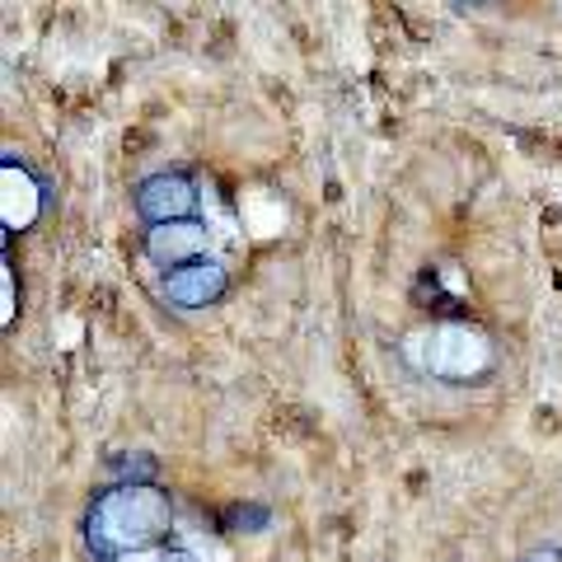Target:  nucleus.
I'll return each mask as SVG.
<instances>
[{
	"instance_id": "obj_1",
	"label": "nucleus",
	"mask_w": 562,
	"mask_h": 562,
	"mask_svg": "<svg viewBox=\"0 0 562 562\" xmlns=\"http://www.w3.org/2000/svg\"><path fill=\"white\" fill-rule=\"evenodd\" d=\"M173 520H179V506L165 483H109L85 506L80 543L90 562H113L169 543Z\"/></svg>"
},
{
	"instance_id": "obj_2",
	"label": "nucleus",
	"mask_w": 562,
	"mask_h": 562,
	"mask_svg": "<svg viewBox=\"0 0 562 562\" xmlns=\"http://www.w3.org/2000/svg\"><path fill=\"white\" fill-rule=\"evenodd\" d=\"M413 347H422V371L441 384H483L497 366V342L469 319H446L431 333H413Z\"/></svg>"
},
{
	"instance_id": "obj_3",
	"label": "nucleus",
	"mask_w": 562,
	"mask_h": 562,
	"mask_svg": "<svg viewBox=\"0 0 562 562\" xmlns=\"http://www.w3.org/2000/svg\"><path fill=\"white\" fill-rule=\"evenodd\" d=\"M47 206H52V188L43 173L20 150H0V225H5V244L14 235H29L47 216Z\"/></svg>"
},
{
	"instance_id": "obj_4",
	"label": "nucleus",
	"mask_w": 562,
	"mask_h": 562,
	"mask_svg": "<svg viewBox=\"0 0 562 562\" xmlns=\"http://www.w3.org/2000/svg\"><path fill=\"white\" fill-rule=\"evenodd\" d=\"M132 211L146 225H169V221H188V216H202V183L192 169H155L146 173L136 188H132Z\"/></svg>"
},
{
	"instance_id": "obj_5",
	"label": "nucleus",
	"mask_w": 562,
	"mask_h": 562,
	"mask_svg": "<svg viewBox=\"0 0 562 562\" xmlns=\"http://www.w3.org/2000/svg\"><path fill=\"white\" fill-rule=\"evenodd\" d=\"M231 286H235V277L216 254L183 262V268H173V272H160V301L179 314L216 310L225 295H231Z\"/></svg>"
},
{
	"instance_id": "obj_6",
	"label": "nucleus",
	"mask_w": 562,
	"mask_h": 562,
	"mask_svg": "<svg viewBox=\"0 0 562 562\" xmlns=\"http://www.w3.org/2000/svg\"><path fill=\"white\" fill-rule=\"evenodd\" d=\"M140 254H146V262H155L160 272H173V268H183V262H198L211 254V225L202 216L146 225V231H140Z\"/></svg>"
},
{
	"instance_id": "obj_7",
	"label": "nucleus",
	"mask_w": 562,
	"mask_h": 562,
	"mask_svg": "<svg viewBox=\"0 0 562 562\" xmlns=\"http://www.w3.org/2000/svg\"><path fill=\"white\" fill-rule=\"evenodd\" d=\"M109 483H160V460L150 450H122L109 460Z\"/></svg>"
},
{
	"instance_id": "obj_8",
	"label": "nucleus",
	"mask_w": 562,
	"mask_h": 562,
	"mask_svg": "<svg viewBox=\"0 0 562 562\" xmlns=\"http://www.w3.org/2000/svg\"><path fill=\"white\" fill-rule=\"evenodd\" d=\"M221 530H231V535H262V530H272V506H262V502L225 506V512H221Z\"/></svg>"
},
{
	"instance_id": "obj_9",
	"label": "nucleus",
	"mask_w": 562,
	"mask_h": 562,
	"mask_svg": "<svg viewBox=\"0 0 562 562\" xmlns=\"http://www.w3.org/2000/svg\"><path fill=\"white\" fill-rule=\"evenodd\" d=\"M14 319H20V281H14V262L10 254L0 258V328H14Z\"/></svg>"
},
{
	"instance_id": "obj_10",
	"label": "nucleus",
	"mask_w": 562,
	"mask_h": 562,
	"mask_svg": "<svg viewBox=\"0 0 562 562\" xmlns=\"http://www.w3.org/2000/svg\"><path fill=\"white\" fill-rule=\"evenodd\" d=\"M113 562H198L188 549H173V543H160V549H140V553H127V558H113Z\"/></svg>"
},
{
	"instance_id": "obj_11",
	"label": "nucleus",
	"mask_w": 562,
	"mask_h": 562,
	"mask_svg": "<svg viewBox=\"0 0 562 562\" xmlns=\"http://www.w3.org/2000/svg\"><path fill=\"white\" fill-rule=\"evenodd\" d=\"M516 562H562V543H535V549H525Z\"/></svg>"
},
{
	"instance_id": "obj_12",
	"label": "nucleus",
	"mask_w": 562,
	"mask_h": 562,
	"mask_svg": "<svg viewBox=\"0 0 562 562\" xmlns=\"http://www.w3.org/2000/svg\"><path fill=\"white\" fill-rule=\"evenodd\" d=\"M454 5H492V0H454Z\"/></svg>"
}]
</instances>
